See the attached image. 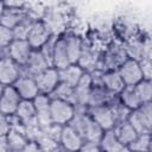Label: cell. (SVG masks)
I'll use <instances>...</instances> for the list:
<instances>
[{
    "instance_id": "cell-1",
    "label": "cell",
    "mask_w": 152,
    "mask_h": 152,
    "mask_svg": "<svg viewBox=\"0 0 152 152\" xmlns=\"http://www.w3.org/2000/svg\"><path fill=\"white\" fill-rule=\"evenodd\" d=\"M127 121L137 131L138 134L152 132V104L151 102L141 103L138 108L132 109L127 116Z\"/></svg>"
},
{
    "instance_id": "cell-2",
    "label": "cell",
    "mask_w": 152,
    "mask_h": 152,
    "mask_svg": "<svg viewBox=\"0 0 152 152\" xmlns=\"http://www.w3.org/2000/svg\"><path fill=\"white\" fill-rule=\"evenodd\" d=\"M75 114V106L71 102L51 99L50 101V115L52 124L57 125H68Z\"/></svg>"
},
{
    "instance_id": "cell-3",
    "label": "cell",
    "mask_w": 152,
    "mask_h": 152,
    "mask_svg": "<svg viewBox=\"0 0 152 152\" xmlns=\"http://www.w3.org/2000/svg\"><path fill=\"white\" fill-rule=\"evenodd\" d=\"M23 75V66L15 63L7 55L0 57V83L4 86H13Z\"/></svg>"
},
{
    "instance_id": "cell-4",
    "label": "cell",
    "mask_w": 152,
    "mask_h": 152,
    "mask_svg": "<svg viewBox=\"0 0 152 152\" xmlns=\"http://www.w3.org/2000/svg\"><path fill=\"white\" fill-rule=\"evenodd\" d=\"M87 112L90 115V118L103 129H112L114 125L116 124L114 114L112 112V108L109 103L94 106V107H87Z\"/></svg>"
},
{
    "instance_id": "cell-5",
    "label": "cell",
    "mask_w": 152,
    "mask_h": 152,
    "mask_svg": "<svg viewBox=\"0 0 152 152\" xmlns=\"http://www.w3.org/2000/svg\"><path fill=\"white\" fill-rule=\"evenodd\" d=\"M121 76L125 86H135L142 80V72L138 61L132 58H126L116 69Z\"/></svg>"
},
{
    "instance_id": "cell-6",
    "label": "cell",
    "mask_w": 152,
    "mask_h": 152,
    "mask_svg": "<svg viewBox=\"0 0 152 152\" xmlns=\"http://www.w3.org/2000/svg\"><path fill=\"white\" fill-rule=\"evenodd\" d=\"M34 80H36L39 93L48 94V95H50L53 91V89L57 87V84L61 82L58 69L55 66H48L45 70L36 75Z\"/></svg>"
},
{
    "instance_id": "cell-7",
    "label": "cell",
    "mask_w": 152,
    "mask_h": 152,
    "mask_svg": "<svg viewBox=\"0 0 152 152\" xmlns=\"http://www.w3.org/2000/svg\"><path fill=\"white\" fill-rule=\"evenodd\" d=\"M36 110V122L40 128H45L52 124L50 115V101L51 97L48 94L39 93L33 100Z\"/></svg>"
},
{
    "instance_id": "cell-8",
    "label": "cell",
    "mask_w": 152,
    "mask_h": 152,
    "mask_svg": "<svg viewBox=\"0 0 152 152\" xmlns=\"http://www.w3.org/2000/svg\"><path fill=\"white\" fill-rule=\"evenodd\" d=\"M5 50L7 51L6 55L10 58H12L20 66H24L33 49L26 39H13Z\"/></svg>"
},
{
    "instance_id": "cell-9",
    "label": "cell",
    "mask_w": 152,
    "mask_h": 152,
    "mask_svg": "<svg viewBox=\"0 0 152 152\" xmlns=\"http://www.w3.org/2000/svg\"><path fill=\"white\" fill-rule=\"evenodd\" d=\"M52 37L50 28L40 20H33L30 31L27 33L26 40L30 43L32 49H40L50 38Z\"/></svg>"
},
{
    "instance_id": "cell-10",
    "label": "cell",
    "mask_w": 152,
    "mask_h": 152,
    "mask_svg": "<svg viewBox=\"0 0 152 152\" xmlns=\"http://www.w3.org/2000/svg\"><path fill=\"white\" fill-rule=\"evenodd\" d=\"M21 97L13 86H5L2 95L0 97V112L11 116L14 115Z\"/></svg>"
},
{
    "instance_id": "cell-11",
    "label": "cell",
    "mask_w": 152,
    "mask_h": 152,
    "mask_svg": "<svg viewBox=\"0 0 152 152\" xmlns=\"http://www.w3.org/2000/svg\"><path fill=\"white\" fill-rule=\"evenodd\" d=\"M13 87L15 88V90L18 91L19 96L23 100H33L38 94V87L36 83V80L33 76L23 74L13 84Z\"/></svg>"
},
{
    "instance_id": "cell-12",
    "label": "cell",
    "mask_w": 152,
    "mask_h": 152,
    "mask_svg": "<svg viewBox=\"0 0 152 152\" xmlns=\"http://www.w3.org/2000/svg\"><path fill=\"white\" fill-rule=\"evenodd\" d=\"M91 86H93L91 76L88 71H86L82 75L78 83L74 87V106L75 107H87Z\"/></svg>"
},
{
    "instance_id": "cell-13",
    "label": "cell",
    "mask_w": 152,
    "mask_h": 152,
    "mask_svg": "<svg viewBox=\"0 0 152 152\" xmlns=\"http://www.w3.org/2000/svg\"><path fill=\"white\" fill-rule=\"evenodd\" d=\"M83 138L78 132H76L70 125H64L62 127L59 137V146L68 151H80Z\"/></svg>"
},
{
    "instance_id": "cell-14",
    "label": "cell",
    "mask_w": 152,
    "mask_h": 152,
    "mask_svg": "<svg viewBox=\"0 0 152 152\" xmlns=\"http://www.w3.org/2000/svg\"><path fill=\"white\" fill-rule=\"evenodd\" d=\"M49 66L48 62L45 61L44 56L42 55L40 50L38 49H33L26 64L23 66V74L30 75V76H36L39 72H42L43 70H45Z\"/></svg>"
},
{
    "instance_id": "cell-15",
    "label": "cell",
    "mask_w": 152,
    "mask_h": 152,
    "mask_svg": "<svg viewBox=\"0 0 152 152\" xmlns=\"http://www.w3.org/2000/svg\"><path fill=\"white\" fill-rule=\"evenodd\" d=\"M101 84L106 88L107 91H109L112 95H118L122 88L125 87V83L119 75L116 69L102 71L101 75Z\"/></svg>"
},
{
    "instance_id": "cell-16",
    "label": "cell",
    "mask_w": 152,
    "mask_h": 152,
    "mask_svg": "<svg viewBox=\"0 0 152 152\" xmlns=\"http://www.w3.org/2000/svg\"><path fill=\"white\" fill-rule=\"evenodd\" d=\"M14 116L24 125H33L36 122V110H34V104L32 100H23L19 102L18 108L14 113Z\"/></svg>"
},
{
    "instance_id": "cell-17",
    "label": "cell",
    "mask_w": 152,
    "mask_h": 152,
    "mask_svg": "<svg viewBox=\"0 0 152 152\" xmlns=\"http://www.w3.org/2000/svg\"><path fill=\"white\" fill-rule=\"evenodd\" d=\"M113 132L115 133L118 140L124 145V146H128L138 135L137 131L132 127V125L127 121V120H122V121H118L114 127L112 128ZM128 151V150H127Z\"/></svg>"
},
{
    "instance_id": "cell-18",
    "label": "cell",
    "mask_w": 152,
    "mask_h": 152,
    "mask_svg": "<svg viewBox=\"0 0 152 152\" xmlns=\"http://www.w3.org/2000/svg\"><path fill=\"white\" fill-rule=\"evenodd\" d=\"M70 64L64 37L55 38L53 42V52H52V66L57 69H63Z\"/></svg>"
},
{
    "instance_id": "cell-19",
    "label": "cell",
    "mask_w": 152,
    "mask_h": 152,
    "mask_svg": "<svg viewBox=\"0 0 152 152\" xmlns=\"http://www.w3.org/2000/svg\"><path fill=\"white\" fill-rule=\"evenodd\" d=\"M6 138L10 151H23L25 144L28 140L24 131V125H19V127L12 126L10 132L6 134Z\"/></svg>"
},
{
    "instance_id": "cell-20",
    "label": "cell",
    "mask_w": 152,
    "mask_h": 152,
    "mask_svg": "<svg viewBox=\"0 0 152 152\" xmlns=\"http://www.w3.org/2000/svg\"><path fill=\"white\" fill-rule=\"evenodd\" d=\"M84 72H86L84 69L81 65H78L77 63H70L65 68L58 69L61 82L68 83L71 87H75L78 83V81L81 80V77Z\"/></svg>"
},
{
    "instance_id": "cell-21",
    "label": "cell",
    "mask_w": 152,
    "mask_h": 152,
    "mask_svg": "<svg viewBox=\"0 0 152 152\" xmlns=\"http://www.w3.org/2000/svg\"><path fill=\"white\" fill-rule=\"evenodd\" d=\"M100 150L101 151H107V152H121V151H127V147L124 146L116 138L115 133L113 129H107L103 131L100 140H99Z\"/></svg>"
},
{
    "instance_id": "cell-22",
    "label": "cell",
    "mask_w": 152,
    "mask_h": 152,
    "mask_svg": "<svg viewBox=\"0 0 152 152\" xmlns=\"http://www.w3.org/2000/svg\"><path fill=\"white\" fill-rule=\"evenodd\" d=\"M115 95H112L109 91L106 90V88L102 84L97 86H91L89 97H88V103L87 107H94V106H100V104H106L109 103L110 100Z\"/></svg>"
},
{
    "instance_id": "cell-23",
    "label": "cell",
    "mask_w": 152,
    "mask_h": 152,
    "mask_svg": "<svg viewBox=\"0 0 152 152\" xmlns=\"http://www.w3.org/2000/svg\"><path fill=\"white\" fill-rule=\"evenodd\" d=\"M26 13L23 11V8H13V7H6L4 13L0 17V24L13 28L15 27L20 21H23L26 18Z\"/></svg>"
},
{
    "instance_id": "cell-24",
    "label": "cell",
    "mask_w": 152,
    "mask_h": 152,
    "mask_svg": "<svg viewBox=\"0 0 152 152\" xmlns=\"http://www.w3.org/2000/svg\"><path fill=\"white\" fill-rule=\"evenodd\" d=\"M65 40V48H66V52H68V57L70 63H77L81 52H82V48H83V40L75 34H69L64 37Z\"/></svg>"
},
{
    "instance_id": "cell-25",
    "label": "cell",
    "mask_w": 152,
    "mask_h": 152,
    "mask_svg": "<svg viewBox=\"0 0 152 152\" xmlns=\"http://www.w3.org/2000/svg\"><path fill=\"white\" fill-rule=\"evenodd\" d=\"M118 99L120 100V102L122 104H125L131 110L138 108L141 104V102L135 93L134 86H125L122 88V90L118 94Z\"/></svg>"
},
{
    "instance_id": "cell-26",
    "label": "cell",
    "mask_w": 152,
    "mask_h": 152,
    "mask_svg": "<svg viewBox=\"0 0 152 152\" xmlns=\"http://www.w3.org/2000/svg\"><path fill=\"white\" fill-rule=\"evenodd\" d=\"M96 63H97V57H96L95 52H94L93 50H90L89 48L86 49L84 45H83L81 56H80V58H78V61H77V64L81 65V66L84 69V71L90 72V71L95 70Z\"/></svg>"
},
{
    "instance_id": "cell-27",
    "label": "cell",
    "mask_w": 152,
    "mask_h": 152,
    "mask_svg": "<svg viewBox=\"0 0 152 152\" xmlns=\"http://www.w3.org/2000/svg\"><path fill=\"white\" fill-rule=\"evenodd\" d=\"M51 99H59L68 102H71L74 104V87L69 86L68 83L59 82L57 87L53 89V91L50 94Z\"/></svg>"
},
{
    "instance_id": "cell-28",
    "label": "cell",
    "mask_w": 152,
    "mask_h": 152,
    "mask_svg": "<svg viewBox=\"0 0 152 152\" xmlns=\"http://www.w3.org/2000/svg\"><path fill=\"white\" fill-rule=\"evenodd\" d=\"M151 133H141L138 134L137 138L127 146L128 151H142V152H147L151 150Z\"/></svg>"
},
{
    "instance_id": "cell-29",
    "label": "cell",
    "mask_w": 152,
    "mask_h": 152,
    "mask_svg": "<svg viewBox=\"0 0 152 152\" xmlns=\"http://www.w3.org/2000/svg\"><path fill=\"white\" fill-rule=\"evenodd\" d=\"M135 93L140 100L141 103H146V102H151L152 99V83L151 80H145L142 78L140 82H138L134 86Z\"/></svg>"
},
{
    "instance_id": "cell-30",
    "label": "cell",
    "mask_w": 152,
    "mask_h": 152,
    "mask_svg": "<svg viewBox=\"0 0 152 152\" xmlns=\"http://www.w3.org/2000/svg\"><path fill=\"white\" fill-rule=\"evenodd\" d=\"M127 58H132L135 61H141L144 59V53H142V40L140 39H134L131 40L126 48L124 49Z\"/></svg>"
},
{
    "instance_id": "cell-31",
    "label": "cell",
    "mask_w": 152,
    "mask_h": 152,
    "mask_svg": "<svg viewBox=\"0 0 152 152\" xmlns=\"http://www.w3.org/2000/svg\"><path fill=\"white\" fill-rule=\"evenodd\" d=\"M33 20H28V18L26 17L23 21H20L15 27L12 28L13 31V37L14 39H26L27 33L30 31V27L32 25Z\"/></svg>"
},
{
    "instance_id": "cell-32",
    "label": "cell",
    "mask_w": 152,
    "mask_h": 152,
    "mask_svg": "<svg viewBox=\"0 0 152 152\" xmlns=\"http://www.w3.org/2000/svg\"><path fill=\"white\" fill-rule=\"evenodd\" d=\"M13 39H14V37H13L12 28L0 24V49L5 50L11 44V42Z\"/></svg>"
},
{
    "instance_id": "cell-33",
    "label": "cell",
    "mask_w": 152,
    "mask_h": 152,
    "mask_svg": "<svg viewBox=\"0 0 152 152\" xmlns=\"http://www.w3.org/2000/svg\"><path fill=\"white\" fill-rule=\"evenodd\" d=\"M12 128L11 116L0 112V135H6Z\"/></svg>"
},
{
    "instance_id": "cell-34",
    "label": "cell",
    "mask_w": 152,
    "mask_h": 152,
    "mask_svg": "<svg viewBox=\"0 0 152 152\" xmlns=\"http://www.w3.org/2000/svg\"><path fill=\"white\" fill-rule=\"evenodd\" d=\"M139 64H140V69H141V72H142V78L151 80L152 78V63H151V59L144 58V59L139 61Z\"/></svg>"
},
{
    "instance_id": "cell-35",
    "label": "cell",
    "mask_w": 152,
    "mask_h": 152,
    "mask_svg": "<svg viewBox=\"0 0 152 152\" xmlns=\"http://www.w3.org/2000/svg\"><path fill=\"white\" fill-rule=\"evenodd\" d=\"M80 151H86V152H95V151H101L99 141H91V140H83Z\"/></svg>"
},
{
    "instance_id": "cell-36",
    "label": "cell",
    "mask_w": 152,
    "mask_h": 152,
    "mask_svg": "<svg viewBox=\"0 0 152 152\" xmlns=\"http://www.w3.org/2000/svg\"><path fill=\"white\" fill-rule=\"evenodd\" d=\"M23 151H25V152H27V151H28V152H36V151H40V147H39L38 142H37L36 140H33V139H28L27 142L25 144Z\"/></svg>"
},
{
    "instance_id": "cell-37",
    "label": "cell",
    "mask_w": 152,
    "mask_h": 152,
    "mask_svg": "<svg viewBox=\"0 0 152 152\" xmlns=\"http://www.w3.org/2000/svg\"><path fill=\"white\" fill-rule=\"evenodd\" d=\"M142 53H144V58L151 59V40H150V38L142 39Z\"/></svg>"
},
{
    "instance_id": "cell-38",
    "label": "cell",
    "mask_w": 152,
    "mask_h": 152,
    "mask_svg": "<svg viewBox=\"0 0 152 152\" xmlns=\"http://www.w3.org/2000/svg\"><path fill=\"white\" fill-rule=\"evenodd\" d=\"M27 0H4L6 7H13V8H21Z\"/></svg>"
},
{
    "instance_id": "cell-39",
    "label": "cell",
    "mask_w": 152,
    "mask_h": 152,
    "mask_svg": "<svg viewBox=\"0 0 152 152\" xmlns=\"http://www.w3.org/2000/svg\"><path fill=\"white\" fill-rule=\"evenodd\" d=\"M8 150V142L6 135H0V152H6Z\"/></svg>"
},
{
    "instance_id": "cell-40",
    "label": "cell",
    "mask_w": 152,
    "mask_h": 152,
    "mask_svg": "<svg viewBox=\"0 0 152 152\" xmlns=\"http://www.w3.org/2000/svg\"><path fill=\"white\" fill-rule=\"evenodd\" d=\"M5 8H6V5H5V2H4V0H0V17H1V14L4 13V11H5Z\"/></svg>"
},
{
    "instance_id": "cell-41",
    "label": "cell",
    "mask_w": 152,
    "mask_h": 152,
    "mask_svg": "<svg viewBox=\"0 0 152 152\" xmlns=\"http://www.w3.org/2000/svg\"><path fill=\"white\" fill-rule=\"evenodd\" d=\"M4 88H5V86L0 83V97H1V95H2V91H4Z\"/></svg>"
},
{
    "instance_id": "cell-42",
    "label": "cell",
    "mask_w": 152,
    "mask_h": 152,
    "mask_svg": "<svg viewBox=\"0 0 152 152\" xmlns=\"http://www.w3.org/2000/svg\"><path fill=\"white\" fill-rule=\"evenodd\" d=\"M2 51H4V50H2V49H0V57L2 56Z\"/></svg>"
}]
</instances>
